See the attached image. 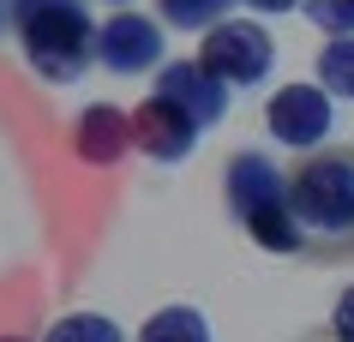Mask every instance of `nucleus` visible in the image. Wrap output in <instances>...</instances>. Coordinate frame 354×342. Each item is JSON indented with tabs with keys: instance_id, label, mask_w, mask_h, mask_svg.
<instances>
[{
	"instance_id": "obj_18",
	"label": "nucleus",
	"mask_w": 354,
	"mask_h": 342,
	"mask_svg": "<svg viewBox=\"0 0 354 342\" xmlns=\"http://www.w3.org/2000/svg\"><path fill=\"white\" fill-rule=\"evenodd\" d=\"M0 342H30V336H0Z\"/></svg>"
},
{
	"instance_id": "obj_6",
	"label": "nucleus",
	"mask_w": 354,
	"mask_h": 342,
	"mask_svg": "<svg viewBox=\"0 0 354 342\" xmlns=\"http://www.w3.org/2000/svg\"><path fill=\"white\" fill-rule=\"evenodd\" d=\"M198 120H192L180 102H168V96H145L138 108H132V151H145L150 162H187L192 144H198Z\"/></svg>"
},
{
	"instance_id": "obj_16",
	"label": "nucleus",
	"mask_w": 354,
	"mask_h": 342,
	"mask_svg": "<svg viewBox=\"0 0 354 342\" xmlns=\"http://www.w3.org/2000/svg\"><path fill=\"white\" fill-rule=\"evenodd\" d=\"M241 6H252V12H295L306 0H241Z\"/></svg>"
},
{
	"instance_id": "obj_9",
	"label": "nucleus",
	"mask_w": 354,
	"mask_h": 342,
	"mask_svg": "<svg viewBox=\"0 0 354 342\" xmlns=\"http://www.w3.org/2000/svg\"><path fill=\"white\" fill-rule=\"evenodd\" d=\"M73 144H78V156L84 162H120L127 156V144H132V114H120L114 102H91V108L78 114V126H73Z\"/></svg>"
},
{
	"instance_id": "obj_7",
	"label": "nucleus",
	"mask_w": 354,
	"mask_h": 342,
	"mask_svg": "<svg viewBox=\"0 0 354 342\" xmlns=\"http://www.w3.org/2000/svg\"><path fill=\"white\" fill-rule=\"evenodd\" d=\"M96 60L109 66V73H150V66H162V30H156V19H145V12H132V6H120L102 30H96Z\"/></svg>"
},
{
	"instance_id": "obj_19",
	"label": "nucleus",
	"mask_w": 354,
	"mask_h": 342,
	"mask_svg": "<svg viewBox=\"0 0 354 342\" xmlns=\"http://www.w3.org/2000/svg\"><path fill=\"white\" fill-rule=\"evenodd\" d=\"M114 6H127V0H114Z\"/></svg>"
},
{
	"instance_id": "obj_10",
	"label": "nucleus",
	"mask_w": 354,
	"mask_h": 342,
	"mask_svg": "<svg viewBox=\"0 0 354 342\" xmlns=\"http://www.w3.org/2000/svg\"><path fill=\"white\" fill-rule=\"evenodd\" d=\"M138 342H210V324L198 306H162V312H150Z\"/></svg>"
},
{
	"instance_id": "obj_14",
	"label": "nucleus",
	"mask_w": 354,
	"mask_h": 342,
	"mask_svg": "<svg viewBox=\"0 0 354 342\" xmlns=\"http://www.w3.org/2000/svg\"><path fill=\"white\" fill-rule=\"evenodd\" d=\"M306 19L324 37H354V0H306Z\"/></svg>"
},
{
	"instance_id": "obj_5",
	"label": "nucleus",
	"mask_w": 354,
	"mask_h": 342,
	"mask_svg": "<svg viewBox=\"0 0 354 342\" xmlns=\"http://www.w3.org/2000/svg\"><path fill=\"white\" fill-rule=\"evenodd\" d=\"M264 126H270V138L288 144V151H318L324 133L336 126L330 91H324V84H282V91L270 96V108H264Z\"/></svg>"
},
{
	"instance_id": "obj_2",
	"label": "nucleus",
	"mask_w": 354,
	"mask_h": 342,
	"mask_svg": "<svg viewBox=\"0 0 354 342\" xmlns=\"http://www.w3.org/2000/svg\"><path fill=\"white\" fill-rule=\"evenodd\" d=\"M228 210L246 222V234L259 240L264 252H300L306 247V228H300L295 205H288V174L259 151H241L228 156Z\"/></svg>"
},
{
	"instance_id": "obj_12",
	"label": "nucleus",
	"mask_w": 354,
	"mask_h": 342,
	"mask_svg": "<svg viewBox=\"0 0 354 342\" xmlns=\"http://www.w3.org/2000/svg\"><path fill=\"white\" fill-rule=\"evenodd\" d=\"M42 342H127V336H120V324L102 319V312H66V319L48 324Z\"/></svg>"
},
{
	"instance_id": "obj_3",
	"label": "nucleus",
	"mask_w": 354,
	"mask_h": 342,
	"mask_svg": "<svg viewBox=\"0 0 354 342\" xmlns=\"http://www.w3.org/2000/svg\"><path fill=\"white\" fill-rule=\"evenodd\" d=\"M288 205H295L306 234H354V156L348 151H318L300 169H288Z\"/></svg>"
},
{
	"instance_id": "obj_17",
	"label": "nucleus",
	"mask_w": 354,
	"mask_h": 342,
	"mask_svg": "<svg viewBox=\"0 0 354 342\" xmlns=\"http://www.w3.org/2000/svg\"><path fill=\"white\" fill-rule=\"evenodd\" d=\"M6 19H12V6H0V30H6Z\"/></svg>"
},
{
	"instance_id": "obj_8",
	"label": "nucleus",
	"mask_w": 354,
	"mask_h": 342,
	"mask_svg": "<svg viewBox=\"0 0 354 342\" xmlns=\"http://www.w3.org/2000/svg\"><path fill=\"white\" fill-rule=\"evenodd\" d=\"M156 96L180 102L198 126H216L228 114V84L216 73H205V60H162L156 66Z\"/></svg>"
},
{
	"instance_id": "obj_4",
	"label": "nucleus",
	"mask_w": 354,
	"mask_h": 342,
	"mask_svg": "<svg viewBox=\"0 0 354 342\" xmlns=\"http://www.w3.org/2000/svg\"><path fill=\"white\" fill-rule=\"evenodd\" d=\"M198 60H205V73H216L223 84H259V78L277 66V42H270V30H259L252 19H223V24L205 30Z\"/></svg>"
},
{
	"instance_id": "obj_11",
	"label": "nucleus",
	"mask_w": 354,
	"mask_h": 342,
	"mask_svg": "<svg viewBox=\"0 0 354 342\" xmlns=\"http://www.w3.org/2000/svg\"><path fill=\"white\" fill-rule=\"evenodd\" d=\"M318 84L330 96H348L354 102V37H330L318 48Z\"/></svg>"
},
{
	"instance_id": "obj_15",
	"label": "nucleus",
	"mask_w": 354,
	"mask_h": 342,
	"mask_svg": "<svg viewBox=\"0 0 354 342\" xmlns=\"http://www.w3.org/2000/svg\"><path fill=\"white\" fill-rule=\"evenodd\" d=\"M330 336L336 342H354V288L336 294V312H330Z\"/></svg>"
},
{
	"instance_id": "obj_1",
	"label": "nucleus",
	"mask_w": 354,
	"mask_h": 342,
	"mask_svg": "<svg viewBox=\"0 0 354 342\" xmlns=\"http://www.w3.org/2000/svg\"><path fill=\"white\" fill-rule=\"evenodd\" d=\"M12 30L19 48L30 60V73H42L48 84L84 78V66L96 60V30L84 0H12Z\"/></svg>"
},
{
	"instance_id": "obj_13",
	"label": "nucleus",
	"mask_w": 354,
	"mask_h": 342,
	"mask_svg": "<svg viewBox=\"0 0 354 342\" xmlns=\"http://www.w3.org/2000/svg\"><path fill=\"white\" fill-rule=\"evenodd\" d=\"M223 6L228 0H162V19L174 30H210V24H223Z\"/></svg>"
}]
</instances>
